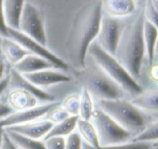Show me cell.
Returning a JSON list of instances; mask_svg holds the SVG:
<instances>
[{
	"instance_id": "1",
	"label": "cell",
	"mask_w": 158,
	"mask_h": 149,
	"mask_svg": "<svg viewBox=\"0 0 158 149\" xmlns=\"http://www.w3.org/2000/svg\"><path fill=\"white\" fill-rule=\"evenodd\" d=\"M102 16V3L96 0L83 7L73 17L64 42V61L71 70L81 72L85 68L88 48L98 36Z\"/></svg>"
},
{
	"instance_id": "2",
	"label": "cell",
	"mask_w": 158,
	"mask_h": 149,
	"mask_svg": "<svg viewBox=\"0 0 158 149\" xmlns=\"http://www.w3.org/2000/svg\"><path fill=\"white\" fill-rule=\"evenodd\" d=\"M144 14L140 13L127 27L122 30L118 46L114 56L128 70L135 79L141 75L142 65L145 57L143 42Z\"/></svg>"
},
{
	"instance_id": "3",
	"label": "cell",
	"mask_w": 158,
	"mask_h": 149,
	"mask_svg": "<svg viewBox=\"0 0 158 149\" xmlns=\"http://www.w3.org/2000/svg\"><path fill=\"white\" fill-rule=\"evenodd\" d=\"M87 57H89L102 72H106L124 92L135 96L143 91L137 79L129 74L128 70L117 61L116 57L102 50L96 41L93 42L88 48Z\"/></svg>"
},
{
	"instance_id": "4",
	"label": "cell",
	"mask_w": 158,
	"mask_h": 149,
	"mask_svg": "<svg viewBox=\"0 0 158 149\" xmlns=\"http://www.w3.org/2000/svg\"><path fill=\"white\" fill-rule=\"evenodd\" d=\"M98 107L108 113L131 135H138L146 125L143 112L124 99H99Z\"/></svg>"
},
{
	"instance_id": "5",
	"label": "cell",
	"mask_w": 158,
	"mask_h": 149,
	"mask_svg": "<svg viewBox=\"0 0 158 149\" xmlns=\"http://www.w3.org/2000/svg\"><path fill=\"white\" fill-rule=\"evenodd\" d=\"M83 86L92 94L93 97L99 99H122L124 91L109 77L104 72L94 63V66H85L83 70L79 72Z\"/></svg>"
},
{
	"instance_id": "6",
	"label": "cell",
	"mask_w": 158,
	"mask_h": 149,
	"mask_svg": "<svg viewBox=\"0 0 158 149\" xmlns=\"http://www.w3.org/2000/svg\"><path fill=\"white\" fill-rule=\"evenodd\" d=\"M90 121L97 131L100 146L124 144L127 143L132 136L128 131L119 125L114 119H112L99 107L95 108Z\"/></svg>"
},
{
	"instance_id": "7",
	"label": "cell",
	"mask_w": 158,
	"mask_h": 149,
	"mask_svg": "<svg viewBox=\"0 0 158 149\" xmlns=\"http://www.w3.org/2000/svg\"><path fill=\"white\" fill-rule=\"evenodd\" d=\"M8 37L15 40L17 43L21 44L29 54L38 55V56L46 59V61L50 62V63L52 64L55 68H57V69L64 70V72H71V68L69 67V65L63 59L57 56L55 53H53L46 46L35 41L32 38L26 36L25 34L19 32V29L8 28Z\"/></svg>"
},
{
	"instance_id": "8",
	"label": "cell",
	"mask_w": 158,
	"mask_h": 149,
	"mask_svg": "<svg viewBox=\"0 0 158 149\" xmlns=\"http://www.w3.org/2000/svg\"><path fill=\"white\" fill-rule=\"evenodd\" d=\"M19 30L44 46L48 43V35L43 19L38 9L29 2H26L24 6L19 20Z\"/></svg>"
},
{
	"instance_id": "9",
	"label": "cell",
	"mask_w": 158,
	"mask_h": 149,
	"mask_svg": "<svg viewBox=\"0 0 158 149\" xmlns=\"http://www.w3.org/2000/svg\"><path fill=\"white\" fill-rule=\"evenodd\" d=\"M122 30L123 28H122L118 19L111 17L109 15H103L101 24H100L99 33L95 41L102 50L114 55L117 46H118Z\"/></svg>"
},
{
	"instance_id": "10",
	"label": "cell",
	"mask_w": 158,
	"mask_h": 149,
	"mask_svg": "<svg viewBox=\"0 0 158 149\" xmlns=\"http://www.w3.org/2000/svg\"><path fill=\"white\" fill-rule=\"evenodd\" d=\"M23 76L35 86L43 90H46L50 86L56 85V84L67 83L72 80V77L71 75H69V72L57 69V68H48V69Z\"/></svg>"
},
{
	"instance_id": "11",
	"label": "cell",
	"mask_w": 158,
	"mask_h": 149,
	"mask_svg": "<svg viewBox=\"0 0 158 149\" xmlns=\"http://www.w3.org/2000/svg\"><path fill=\"white\" fill-rule=\"evenodd\" d=\"M12 88H19L27 91L30 94H32L41 104H48V103L56 102V97H55L54 94H51L46 90H43V89H40L38 86H35L30 81H28L22 74H19L15 69H13L12 67H10V69H9L8 89H12Z\"/></svg>"
},
{
	"instance_id": "12",
	"label": "cell",
	"mask_w": 158,
	"mask_h": 149,
	"mask_svg": "<svg viewBox=\"0 0 158 149\" xmlns=\"http://www.w3.org/2000/svg\"><path fill=\"white\" fill-rule=\"evenodd\" d=\"M54 103L40 104V105L35 106L33 108H30V109L13 112L11 115H9L8 117L0 121V128L2 129L11 128V126L19 125V124L32 121V120L40 119V118H42L45 115L46 112L52 107Z\"/></svg>"
},
{
	"instance_id": "13",
	"label": "cell",
	"mask_w": 158,
	"mask_h": 149,
	"mask_svg": "<svg viewBox=\"0 0 158 149\" xmlns=\"http://www.w3.org/2000/svg\"><path fill=\"white\" fill-rule=\"evenodd\" d=\"M4 96L14 112L30 109L41 104L32 94L19 88L8 89L4 93Z\"/></svg>"
},
{
	"instance_id": "14",
	"label": "cell",
	"mask_w": 158,
	"mask_h": 149,
	"mask_svg": "<svg viewBox=\"0 0 158 149\" xmlns=\"http://www.w3.org/2000/svg\"><path fill=\"white\" fill-rule=\"evenodd\" d=\"M53 124L48 122V120L43 119V117L37 120L26 122V123L19 124V125L6 128V130L13 131L19 134L25 135V136L31 137L35 139H43L48 134L50 130L52 129Z\"/></svg>"
},
{
	"instance_id": "15",
	"label": "cell",
	"mask_w": 158,
	"mask_h": 149,
	"mask_svg": "<svg viewBox=\"0 0 158 149\" xmlns=\"http://www.w3.org/2000/svg\"><path fill=\"white\" fill-rule=\"evenodd\" d=\"M29 53L15 40L9 37H1L0 39V55L4 59L10 67H13Z\"/></svg>"
},
{
	"instance_id": "16",
	"label": "cell",
	"mask_w": 158,
	"mask_h": 149,
	"mask_svg": "<svg viewBox=\"0 0 158 149\" xmlns=\"http://www.w3.org/2000/svg\"><path fill=\"white\" fill-rule=\"evenodd\" d=\"M101 3L102 11L115 19L129 16L135 11V0H103Z\"/></svg>"
},
{
	"instance_id": "17",
	"label": "cell",
	"mask_w": 158,
	"mask_h": 149,
	"mask_svg": "<svg viewBox=\"0 0 158 149\" xmlns=\"http://www.w3.org/2000/svg\"><path fill=\"white\" fill-rule=\"evenodd\" d=\"M13 69L22 75L32 74L40 70L48 69V68H55L52 64L46 59L33 54H27L23 59L13 66Z\"/></svg>"
},
{
	"instance_id": "18",
	"label": "cell",
	"mask_w": 158,
	"mask_h": 149,
	"mask_svg": "<svg viewBox=\"0 0 158 149\" xmlns=\"http://www.w3.org/2000/svg\"><path fill=\"white\" fill-rule=\"evenodd\" d=\"M26 0H3V11L6 23L9 28L19 29V20Z\"/></svg>"
},
{
	"instance_id": "19",
	"label": "cell",
	"mask_w": 158,
	"mask_h": 149,
	"mask_svg": "<svg viewBox=\"0 0 158 149\" xmlns=\"http://www.w3.org/2000/svg\"><path fill=\"white\" fill-rule=\"evenodd\" d=\"M158 38V29L150 22L145 21L144 19L143 25V42L145 49V57L150 66L153 65L155 57V46Z\"/></svg>"
},
{
	"instance_id": "20",
	"label": "cell",
	"mask_w": 158,
	"mask_h": 149,
	"mask_svg": "<svg viewBox=\"0 0 158 149\" xmlns=\"http://www.w3.org/2000/svg\"><path fill=\"white\" fill-rule=\"evenodd\" d=\"M75 131L80 135L83 143L87 144V145L92 146L94 148L100 147L97 131H96L94 124L90 120H83L79 118L77 121Z\"/></svg>"
},
{
	"instance_id": "21",
	"label": "cell",
	"mask_w": 158,
	"mask_h": 149,
	"mask_svg": "<svg viewBox=\"0 0 158 149\" xmlns=\"http://www.w3.org/2000/svg\"><path fill=\"white\" fill-rule=\"evenodd\" d=\"M131 103L141 110L156 112L158 110V90L142 91L135 95Z\"/></svg>"
},
{
	"instance_id": "22",
	"label": "cell",
	"mask_w": 158,
	"mask_h": 149,
	"mask_svg": "<svg viewBox=\"0 0 158 149\" xmlns=\"http://www.w3.org/2000/svg\"><path fill=\"white\" fill-rule=\"evenodd\" d=\"M4 132L19 149H45L43 139L31 138V137L25 136V135L13 132V131L6 130V129H4Z\"/></svg>"
},
{
	"instance_id": "23",
	"label": "cell",
	"mask_w": 158,
	"mask_h": 149,
	"mask_svg": "<svg viewBox=\"0 0 158 149\" xmlns=\"http://www.w3.org/2000/svg\"><path fill=\"white\" fill-rule=\"evenodd\" d=\"M79 119L77 116H69L63 121L58 122V123L53 124L52 129L50 130L48 134L45 137L48 136H61L67 137L69 134L75 131V126H77V121ZM44 137V138H45Z\"/></svg>"
},
{
	"instance_id": "24",
	"label": "cell",
	"mask_w": 158,
	"mask_h": 149,
	"mask_svg": "<svg viewBox=\"0 0 158 149\" xmlns=\"http://www.w3.org/2000/svg\"><path fill=\"white\" fill-rule=\"evenodd\" d=\"M94 110V97L92 96V94L85 88H82V92L80 94L79 118L83 120H90Z\"/></svg>"
},
{
	"instance_id": "25",
	"label": "cell",
	"mask_w": 158,
	"mask_h": 149,
	"mask_svg": "<svg viewBox=\"0 0 158 149\" xmlns=\"http://www.w3.org/2000/svg\"><path fill=\"white\" fill-rule=\"evenodd\" d=\"M153 143H148V142H127L124 144H117V145H110V146H100L98 148H94L92 146L87 145V144L83 143L82 149H153Z\"/></svg>"
},
{
	"instance_id": "26",
	"label": "cell",
	"mask_w": 158,
	"mask_h": 149,
	"mask_svg": "<svg viewBox=\"0 0 158 149\" xmlns=\"http://www.w3.org/2000/svg\"><path fill=\"white\" fill-rule=\"evenodd\" d=\"M133 141L135 142H148L155 143L158 142V120L152 122L148 125H145L144 130L138 135H135Z\"/></svg>"
},
{
	"instance_id": "27",
	"label": "cell",
	"mask_w": 158,
	"mask_h": 149,
	"mask_svg": "<svg viewBox=\"0 0 158 149\" xmlns=\"http://www.w3.org/2000/svg\"><path fill=\"white\" fill-rule=\"evenodd\" d=\"M69 115L67 113L66 110L60 106V104L58 102H55L53 104V106L50 109L46 112L45 115L43 116V119L48 120V122H51L52 124L58 123V122L63 121L66 118H68Z\"/></svg>"
},
{
	"instance_id": "28",
	"label": "cell",
	"mask_w": 158,
	"mask_h": 149,
	"mask_svg": "<svg viewBox=\"0 0 158 149\" xmlns=\"http://www.w3.org/2000/svg\"><path fill=\"white\" fill-rule=\"evenodd\" d=\"M59 104H60V106L66 110L69 116H77L79 117L80 94L72 93V94L67 95Z\"/></svg>"
},
{
	"instance_id": "29",
	"label": "cell",
	"mask_w": 158,
	"mask_h": 149,
	"mask_svg": "<svg viewBox=\"0 0 158 149\" xmlns=\"http://www.w3.org/2000/svg\"><path fill=\"white\" fill-rule=\"evenodd\" d=\"M143 14L145 21L150 22L152 25H154L158 29V12L154 8L151 0H146L145 1V8H144Z\"/></svg>"
},
{
	"instance_id": "30",
	"label": "cell",
	"mask_w": 158,
	"mask_h": 149,
	"mask_svg": "<svg viewBox=\"0 0 158 149\" xmlns=\"http://www.w3.org/2000/svg\"><path fill=\"white\" fill-rule=\"evenodd\" d=\"M45 149H64L66 137L61 136H48L43 138Z\"/></svg>"
},
{
	"instance_id": "31",
	"label": "cell",
	"mask_w": 158,
	"mask_h": 149,
	"mask_svg": "<svg viewBox=\"0 0 158 149\" xmlns=\"http://www.w3.org/2000/svg\"><path fill=\"white\" fill-rule=\"evenodd\" d=\"M83 141L77 133V131L72 132L66 137V146L64 149H82Z\"/></svg>"
},
{
	"instance_id": "32",
	"label": "cell",
	"mask_w": 158,
	"mask_h": 149,
	"mask_svg": "<svg viewBox=\"0 0 158 149\" xmlns=\"http://www.w3.org/2000/svg\"><path fill=\"white\" fill-rule=\"evenodd\" d=\"M14 110L11 108V106L8 104L6 99L4 96V94L0 97V121L3 120L4 118H6L9 115H11Z\"/></svg>"
},
{
	"instance_id": "33",
	"label": "cell",
	"mask_w": 158,
	"mask_h": 149,
	"mask_svg": "<svg viewBox=\"0 0 158 149\" xmlns=\"http://www.w3.org/2000/svg\"><path fill=\"white\" fill-rule=\"evenodd\" d=\"M8 25L3 11V0H0V37H8Z\"/></svg>"
},
{
	"instance_id": "34",
	"label": "cell",
	"mask_w": 158,
	"mask_h": 149,
	"mask_svg": "<svg viewBox=\"0 0 158 149\" xmlns=\"http://www.w3.org/2000/svg\"><path fill=\"white\" fill-rule=\"evenodd\" d=\"M0 149H19L13 143L12 141L10 139V137L6 135V133L4 132L3 134V138H2V143H1V146H0Z\"/></svg>"
},
{
	"instance_id": "35",
	"label": "cell",
	"mask_w": 158,
	"mask_h": 149,
	"mask_svg": "<svg viewBox=\"0 0 158 149\" xmlns=\"http://www.w3.org/2000/svg\"><path fill=\"white\" fill-rule=\"evenodd\" d=\"M10 66L6 64V62L4 61L3 57L0 55V80H2L9 72Z\"/></svg>"
},
{
	"instance_id": "36",
	"label": "cell",
	"mask_w": 158,
	"mask_h": 149,
	"mask_svg": "<svg viewBox=\"0 0 158 149\" xmlns=\"http://www.w3.org/2000/svg\"><path fill=\"white\" fill-rule=\"evenodd\" d=\"M9 88V72L2 80H0V97L6 93Z\"/></svg>"
},
{
	"instance_id": "37",
	"label": "cell",
	"mask_w": 158,
	"mask_h": 149,
	"mask_svg": "<svg viewBox=\"0 0 158 149\" xmlns=\"http://www.w3.org/2000/svg\"><path fill=\"white\" fill-rule=\"evenodd\" d=\"M151 78L155 81H158V65L151 66Z\"/></svg>"
},
{
	"instance_id": "38",
	"label": "cell",
	"mask_w": 158,
	"mask_h": 149,
	"mask_svg": "<svg viewBox=\"0 0 158 149\" xmlns=\"http://www.w3.org/2000/svg\"><path fill=\"white\" fill-rule=\"evenodd\" d=\"M3 134H4V129L0 128V146H1V143H2V138H3Z\"/></svg>"
},
{
	"instance_id": "39",
	"label": "cell",
	"mask_w": 158,
	"mask_h": 149,
	"mask_svg": "<svg viewBox=\"0 0 158 149\" xmlns=\"http://www.w3.org/2000/svg\"><path fill=\"white\" fill-rule=\"evenodd\" d=\"M153 3V6H154V8L156 9V11L158 12V0H151Z\"/></svg>"
},
{
	"instance_id": "40",
	"label": "cell",
	"mask_w": 158,
	"mask_h": 149,
	"mask_svg": "<svg viewBox=\"0 0 158 149\" xmlns=\"http://www.w3.org/2000/svg\"><path fill=\"white\" fill-rule=\"evenodd\" d=\"M158 54V38H157V41H156V46H155V55Z\"/></svg>"
},
{
	"instance_id": "41",
	"label": "cell",
	"mask_w": 158,
	"mask_h": 149,
	"mask_svg": "<svg viewBox=\"0 0 158 149\" xmlns=\"http://www.w3.org/2000/svg\"><path fill=\"white\" fill-rule=\"evenodd\" d=\"M153 146H154V147H158V142H155V143H153Z\"/></svg>"
},
{
	"instance_id": "42",
	"label": "cell",
	"mask_w": 158,
	"mask_h": 149,
	"mask_svg": "<svg viewBox=\"0 0 158 149\" xmlns=\"http://www.w3.org/2000/svg\"><path fill=\"white\" fill-rule=\"evenodd\" d=\"M141 1H142V2H145V1H146V0H141Z\"/></svg>"
},
{
	"instance_id": "43",
	"label": "cell",
	"mask_w": 158,
	"mask_h": 149,
	"mask_svg": "<svg viewBox=\"0 0 158 149\" xmlns=\"http://www.w3.org/2000/svg\"><path fill=\"white\" fill-rule=\"evenodd\" d=\"M153 149H158V147H154V148H153Z\"/></svg>"
},
{
	"instance_id": "44",
	"label": "cell",
	"mask_w": 158,
	"mask_h": 149,
	"mask_svg": "<svg viewBox=\"0 0 158 149\" xmlns=\"http://www.w3.org/2000/svg\"><path fill=\"white\" fill-rule=\"evenodd\" d=\"M0 39H1V37H0Z\"/></svg>"
}]
</instances>
